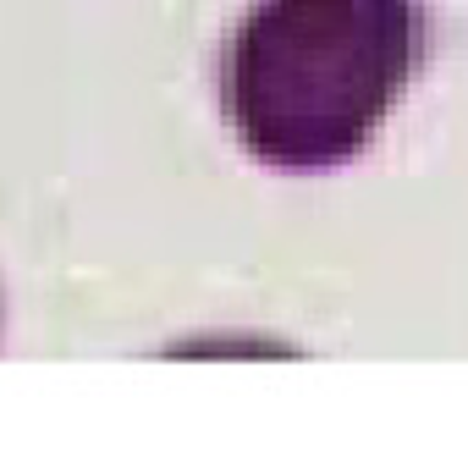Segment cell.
I'll list each match as a JSON object with an SVG mask.
<instances>
[{"instance_id": "1", "label": "cell", "mask_w": 468, "mask_h": 468, "mask_svg": "<svg viewBox=\"0 0 468 468\" xmlns=\"http://www.w3.org/2000/svg\"><path fill=\"white\" fill-rule=\"evenodd\" d=\"M430 56L419 0H260L220 56L238 144L287 176L353 165Z\"/></svg>"}]
</instances>
